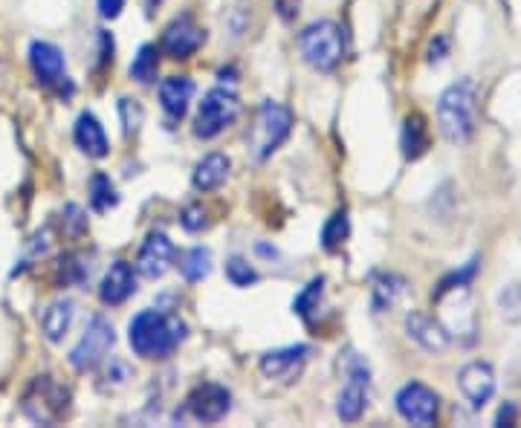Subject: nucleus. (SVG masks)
I'll use <instances>...</instances> for the list:
<instances>
[{
    "label": "nucleus",
    "mask_w": 521,
    "mask_h": 428,
    "mask_svg": "<svg viewBox=\"0 0 521 428\" xmlns=\"http://www.w3.org/2000/svg\"><path fill=\"white\" fill-rule=\"evenodd\" d=\"M397 411L412 426H432L438 420L440 397L423 382H409L397 391Z\"/></svg>",
    "instance_id": "nucleus-8"
},
{
    "label": "nucleus",
    "mask_w": 521,
    "mask_h": 428,
    "mask_svg": "<svg viewBox=\"0 0 521 428\" xmlns=\"http://www.w3.org/2000/svg\"><path fill=\"white\" fill-rule=\"evenodd\" d=\"M157 3H163V0H148V6H151V9H154Z\"/></svg>",
    "instance_id": "nucleus-38"
},
{
    "label": "nucleus",
    "mask_w": 521,
    "mask_h": 428,
    "mask_svg": "<svg viewBox=\"0 0 521 428\" xmlns=\"http://www.w3.org/2000/svg\"><path fill=\"white\" fill-rule=\"evenodd\" d=\"M426 148H429L426 119H423L420 113L406 116V122H403V154H406V160H417V157H423Z\"/></svg>",
    "instance_id": "nucleus-23"
},
{
    "label": "nucleus",
    "mask_w": 521,
    "mask_h": 428,
    "mask_svg": "<svg viewBox=\"0 0 521 428\" xmlns=\"http://www.w3.org/2000/svg\"><path fill=\"white\" fill-rule=\"evenodd\" d=\"M299 3L302 0H275V9H278L281 21H293L299 15Z\"/></svg>",
    "instance_id": "nucleus-36"
},
{
    "label": "nucleus",
    "mask_w": 521,
    "mask_h": 428,
    "mask_svg": "<svg viewBox=\"0 0 521 428\" xmlns=\"http://www.w3.org/2000/svg\"><path fill=\"white\" fill-rule=\"evenodd\" d=\"M406 295V278L400 275H380L374 281V313H388Z\"/></svg>",
    "instance_id": "nucleus-22"
},
{
    "label": "nucleus",
    "mask_w": 521,
    "mask_h": 428,
    "mask_svg": "<svg viewBox=\"0 0 521 428\" xmlns=\"http://www.w3.org/2000/svg\"><path fill=\"white\" fill-rule=\"evenodd\" d=\"M116 342V333H113V324H110L105 316H93L84 336L79 339V345L70 353V365L79 371V374H87V371H96L105 359H108L110 348Z\"/></svg>",
    "instance_id": "nucleus-7"
},
{
    "label": "nucleus",
    "mask_w": 521,
    "mask_h": 428,
    "mask_svg": "<svg viewBox=\"0 0 521 428\" xmlns=\"http://www.w3.org/2000/svg\"><path fill=\"white\" fill-rule=\"evenodd\" d=\"M348 235H351V220H348V212L342 209V212H336L325 223V229H322V246L328 252H336V249H342V243L348 241Z\"/></svg>",
    "instance_id": "nucleus-27"
},
{
    "label": "nucleus",
    "mask_w": 521,
    "mask_h": 428,
    "mask_svg": "<svg viewBox=\"0 0 521 428\" xmlns=\"http://www.w3.org/2000/svg\"><path fill=\"white\" fill-rule=\"evenodd\" d=\"M194 96V81L189 76H171L160 84V102L171 119H183Z\"/></svg>",
    "instance_id": "nucleus-19"
},
{
    "label": "nucleus",
    "mask_w": 521,
    "mask_h": 428,
    "mask_svg": "<svg viewBox=\"0 0 521 428\" xmlns=\"http://www.w3.org/2000/svg\"><path fill=\"white\" fill-rule=\"evenodd\" d=\"M180 223H183V229L186 232H200V229H206V212H203V206H186V212L180 217Z\"/></svg>",
    "instance_id": "nucleus-32"
},
{
    "label": "nucleus",
    "mask_w": 521,
    "mask_h": 428,
    "mask_svg": "<svg viewBox=\"0 0 521 428\" xmlns=\"http://www.w3.org/2000/svg\"><path fill=\"white\" fill-rule=\"evenodd\" d=\"M498 313L501 319L519 321L521 319V287L519 284H510L498 293Z\"/></svg>",
    "instance_id": "nucleus-29"
},
{
    "label": "nucleus",
    "mask_w": 521,
    "mask_h": 428,
    "mask_svg": "<svg viewBox=\"0 0 521 428\" xmlns=\"http://www.w3.org/2000/svg\"><path fill=\"white\" fill-rule=\"evenodd\" d=\"M229 408H232V394L223 385H215V382L197 385L186 397V411L197 423H220L229 414Z\"/></svg>",
    "instance_id": "nucleus-9"
},
{
    "label": "nucleus",
    "mask_w": 521,
    "mask_h": 428,
    "mask_svg": "<svg viewBox=\"0 0 521 428\" xmlns=\"http://www.w3.org/2000/svg\"><path fill=\"white\" fill-rule=\"evenodd\" d=\"M368 385H371V374H368V365L362 359L351 362V371H348V385L342 388L339 402H336V414L345 420V423H357L368 405Z\"/></svg>",
    "instance_id": "nucleus-11"
},
{
    "label": "nucleus",
    "mask_w": 521,
    "mask_h": 428,
    "mask_svg": "<svg viewBox=\"0 0 521 428\" xmlns=\"http://www.w3.org/2000/svg\"><path fill=\"white\" fill-rule=\"evenodd\" d=\"M203 41H206V29L197 27L189 15H183L165 29L163 50L171 58H192L203 47Z\"/></svg>",
    "instance_id": "nucleus-14"
},
{
    "label": "nucleus",
    "mask_w": 521,
    "mask_h": 428,
    "mask_svg": "<svg viewBox=\"0 0 521 428\" xmlns=\"http://www.w3.org/2000/svg\"><path fill=\"white\" fill-rule=\"evenodd\" d=\"M406 333H409V339H414L420 348L429 350V353H440V350L449 348L446 327H440L438 321L423 316V313H409L406 316Z\"/></svg>",
    "instance_id": "nucleus-17"
},
{
    "label": "nucleus",
    "mask_w": 521,
    "mask_h": 428,
    "mask_svg": "<svg viewBox=\"0 0 521 428\" xmlns=\"http://www.w3.org/2000/svg\"><path fill=\"white\" fill-rule=\"evenodd\" d=\"M119 116H122V131L125 136H134L145 119V110L134 99H119Z\"/></svg>",
    "instance_id": "nucleus-30"
},
{
    "label": "nucleus",
    "mask_w": 521,
    "mask_h": 428,
    "mask_svg": "<svg viewBox=\"0 0 521 428\" xmlns=\"http://www.w3.org/2000/svg\"><path fill=\"white\" fill-rule=\"evenodd\" d=\"M24 414L38 426H53L70 411V391L55 376H35L24 391Z\"/></svg>",
    "instance_id": "nucleus-5"
},
{
    "label": "nucleus",
    "mask_w": 521,
    "mask_h": 428,
    "mask_svg": "<svg viewBox=\"0 0 521 428\" xmlns=\"http://www.w3.org/2000/svg\"><path fill=\"white\" fill-rule=\"evenodd\" d=\"M458 385L472 408H484L495 394V371L487 362H469L458 374Z\"/></svg>",
    "instance_id": "nucleus-15"
},
{
    "label": "nucleus",
    "mask_w": 521,
    "mask_h": 428,
    "mask_svg": "<svg viewBox=\"0 0 521 428\" xmlns=\"http://www.w3.org/2000/svg\"><path fill=\"white\" fill-rule=\"evenodd\" d=\"M87 275H90V267H87V264H79V258H70V261L61 267V278H64L67 284H82Z\"/></svg>",
    "instance_id": "nucleus-33"
},
{
    "label": "nucleus",
    "mask_w": 521,
    "mask_h": 428,
    "mask_svg": "<svg viewBox=\"0 0 521 428\" xmlns=\"http://www.w3.org/2000/svg\"><path fill=\"white\" fill-rule=\"evenodd\" d=\"M307 359H310V348L307 345H290V348H278L264 353L261 362H258V368H261V374L267 376V379L290 385V382H296L304 374Z\"/></svg>",
    "instance_id": "nucleus-10"
},
{
    "label": "nucleus",
    "mask_w": 521,
    "mask_h": 428,
    "mask_svg": "<svg viewBox=\"0 0 521 428\" xmlns=\"http://www.w3.org/2000/svg\"><path fill=\"white\" fill-rule=\"evenodd\" d=\"M73 316H76V304L70 298H58L53 301L44 316H41V330L47 336V342H61L67 333H70V324H73Z\"/></svg>",
    "instance_id": "nucleus-20"
},
{
    "label": "nucleus",
    "mask_w": 521,
    "mask_h": 428,
    "mask_svg": "<svg viewBox=\"0 0 521 428\" xmlns=\"http://www.w3.org/2000/svg\"><path fill=\"white\" fill-rule=\"evenodd\" d=\"M290 131H293V113H290V107L267 99L264 105L258 107V116H255L252 134H249L252 157L258 162L273 157L275 151L284 145V139L290 136Z\"/></svg>",
    "instance_id": "nucleus-4"
},
{
    "label": "nucleus",
    "mask_w": 521,
    "mask_h": 428,
    "mask_svg": "<svg viewBox=\"0 0 521 428\" xmlns=\"http://www.w3.org/2000/svg\"><path fill=\"white\" fill-rule=\"evenodd\" d=\"M478 93L472 81L452 84L438 102V122L440 134L449 142L461 145L469 136L475 134V122H478Z\"/></svg>",
    "instance_id": "nucleus-2"
},
{
    "label": "nucleus",
    "mask_w": 521,
    "mask_h": 428,
    "mask_svg": "<svg viewBox=\"0 0 521 428\" xmlns=\"http://www.w3.org/2000/svg\"><path fill=\"white\" fill-rule=\"evenodd\" d=\"M73 139H76V145L82 148L87 157H93V160H102V157H108V151H110L108 136H105V128H102V122H99V119H96L93 113H82V116L76 119Z\"/></svg>",
    "instance_id": "nucleus-18"
},
{
    "label": "nucleus",
    "mask_w": 521,
    "mask_h": 428,
    "mask_svg": "<svg viewBox=\"0 0 521 428\" xmlns=\"http://www.w3.org/2000/svg\"><path fill=\"white\" fill-rule=\"evenodd\" d=\"M134 293H137V272H134V267H131L128 261L110 264L105 278H102V287H99L102 304L119 307V304H125Z\"/></svg>",
    "instance_id": "nucleus-16"
},
{
    "label": "nucleus",
    "mask_w": 521,
    "mask_h": 428,
    "mask_svg": "<svg viewBox=\"0 0 521 428\" xmlns=\"http://www.w3.org/2000/svg\"><path fill=\"white\" fill-rule=\"evenodd\" d=\"M64 220L70 223V235H82L84 229H87V217L79 206H67L64 209Z\"/></svg>",
    "instance_id": "nucleus-34"
},
{
    "label": "nucleus",
    "mask_w": 521,
    "mask_h": 428,
    "mask_svg": "<svg viewBox=\"0 0 521 428\" xmlns=\"http://www.w3.org/2000/svg\"><path fill=\"white\" fill-rule=\"evenodd\" d=\"M122 9H125V0H99V12H102V18H119L122 15Z\"/></svg>",
    "instance_id": "nucleus-37"
},
{
    "label": "nucleus",
    "mask_w": 521,
    "mask_h": 428,
    "mask_svg": "<svg viewBox=\"0 0 521 428\" xmlns=\"http://www.w3.org/2000/svg\"><path fill=\"white\" fill-rule=\"evenodd\" d=\"M226 278L235 284V287H249V284H255L258 281V272L255 267L244 261V258H232L229 264H226Z\"/></svg>",
    "instance_id": "nucleus-31"
},
{
    "label": "nucleus",
    "mask_w": 521,
    "mask_h": 428,
    "mask_svg": "<svg viewBox=\"0 0 521 428\" xmlns=\"http://www.w3.org/2000/svg\"><path fill=\"white\" fill-rule=\"evenodd\" d=\"M180 272H183V278L192 281V284L209 278V272H212V252H209L206 246H194V249H189V252L180 258Z\"/></svg>",
    "instance_id": "nucleus-24"
},
{
    "label": "nucleus",
    "mask_w": 521,
    "mask_h": 428,
    "mask_svg": "<svg viewBox=\"0 0 521 428\" xmlns=\"http://www.w3.org/2000/svg\"><path fill=\"white\" fill-rule=\"evenodd\" d=\"M229 168H232V162L229 157H223V154H209V157H203V160L197 162V168H194L192 174V183L197 191H215L226 183V177H229Z\"/></svg>",
    "instance_id": "nucleus-21"
},
{
    "label": "nucleus",
    "mask_w": 521,
    "mask_h": 428,
    "mask_svg": "<svg viewBox=\"0 0 521 428\" xmlns=\"http://www.w3.org/2000/svg\"><path fill=\"white\" fill-rule=\"evenodd\" d=\"M241 116V99L226 90V87H215L203 96V102L197 107V122H194V134L200 139H215L229 125H235V119Z\"/></svg>",
    "instance_id": "nucleus-6"
},
{
    "label": "nucleus",
    "mask_w": 521,
    "mask_h": 428,
    "mask_svg": "<svg viewBox=\"0 0 521 428\" xmlns=\"http://www.w3.org/2000/svg\"><path fill=\"white\" fill-rule=\"evenodd\" d=\"M171 264H174V243L168 241L165 232H151L139 249L137 272L148 281H157L171 269Z\"/></svg>",
    "instance_id": "nucleus-12"
},
{
    "label": "nucleus",
    "mask_w": 521,
    "mask_h": 428,
    "mask_svg": "<svg viewBox=\"0 0 521 428\" xmlns=\"http://www.w3.org/2000/svg\"><path fill=\"white\" fill-rule=\"evenodd\" d=\"M116 203H119V194H116V186L110 183L108 174H96V177L90 180V206H93V212L105 214L110 212Z\"/></svg>",
    "instance_id": "nucleus-25"
},
{
    "label": "nucleus",
    "mask_w": 521,
    "mask_h": 428,
    "mask_svg": "<svg viewBox=\"0 0 521 428\" xmlns=\"http://www.w3.org/2000/svg\"><path fill=\"white\" fill-rule=\"evenodd\" d=\"M157 70H160V53H157V47L154 44L139 47L137 58L131 64V76L142 81V84H151V81H157Z\"/></svg>",
    "instance_id": "nucleus-26"
},
{
    "label": "nucleus",
    "mask_w": 521,
    "mask_h": 428,
    "mask_svg": "<svg viewBox=\"0 0 521 428\" xmlns=\"http://www.w3.org/2000/svg\"><path fill=\"white\" fill-rule=\"evenodd\" d=\"M446 55H449V38H446V35H440V38L432 41V47H429V64H440Z\"/></svg>",
    "instance_id": "nucleus-35"
},
{
    "label": "nucleus",
    "mask_w": 521,
    "mask_h": 428,
    "mask_svg": "<svg viewBox=\"0 0 521 428\" xmlns=\"http://www.w3.org/2000/svg\"><path fill=\"white\" fill-rule=\"evenodd\" d=\"M322 293H325V278H313V281L304 287V293L293 301V313L302 316V319H310V316L319 310Z\"/></svg>",
    "instance_id": "nucleus-28"
},
{
    "label": "nucleus",
    "mask_w": 521,
    "mask_h": 428,
    "mask_svg": "<svg viewBox=\"0 0 521 428\" xmlns=\"http://www.w3.org/2000/svg\"><path fill=\"white\" fill-rule=\"evenodd\" d=\"M189 327L171 313L160 310H142L128 327V342L142 359H168L180 342L186 339Z\"/></svg>",
    "instance_id": "nucleus-1"
},
{
    "label": "nucleus",
    "mask_w": 521,
    "mask_h": 428,
    "mask_svg": "<svg viewBox=\"0 0 521 428\" xmlns=\"http://www.w3.org/2000/svg\"><path fill=\"white\" fill-rule=\"evenodd\" d=\"M299 53H302L304 64L319 70V73H333L342 58L348 53V44H345V29L333 21H319V24H310L299 35Z\"/></svg>",
    "instance_id": "nucleus-3"
},
{
    "label": "nucleus",
    "mask_w": 521,
    "mask_h": 428,
    "mask_svg": "<svg viewBox=\"0 0 521 428\" xmlns=\"http://www.w3.org/2000/svg\"><path fill=\"white\" fill-rule=\"evenodd\" d=\"M29 64H32L35 76H38V81L44 87H55V90L64 93V84H67L64 67L67 64H64V53L55 44H50V41H35L29 47Z\"/></svg>",
    "instance_id": "nucleus-13"
}]
</instances>
